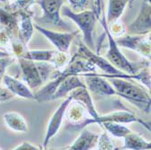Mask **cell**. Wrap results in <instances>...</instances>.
Masks as SVG:
<instances>
[{"label":"cell","instance_id":"obj_17","mask_svg":"<svg viewBox=\"0 0 151 150\" xmlns=\"http://www.w3.org/2000/svg\"><path fill=\"white\" fill-rule=\"evenodd\" d=\"M109 121V122H115V123H132V122H139V123L142 124L145 126L147 129H150V127H148L145 122L139 118H137L133 113L129 111H115L112 113H109L104 116H100L98 118L97 123L101 124L103 122Z\"/></svg>","mask_w":151,"mask_h":150},{"label":"cell","instance_id":"obj_11","mask_svg":"<svg viewBox=\"0 0 151 150\" xmlns=\"http://www.w3.org/2000/svg\"><path fill=\"white\" fill-rule=\"evenodd\" d=\"M128 31L133 35L147 34L150 32V3L144 1L139 14L128 27Z\"/></svg>","mask_w":151,"mask_h":150},{"label":"cell","instance_id":"obj_16","mask_svg":"<svg viewBox=\"0 0 151 150\" xmlns=\"http://www.w3.org/2000/svg\"><path fill=\"white\" fill-rule=\"evenodd\" d=\"M68 96H71L73 98V100L79 101L85 107L87 110V112L89 115L95 120V123H97L98 118H99V114L96 111V108L94 107L93 100L91 97L90 91L87 90V88H79L72 91Z\"/></svg>","mask_w":151,"mask_h":150},{"label":"cell","instance_id":"obj_31","mask_svg":"<svg viewBox=\"0 0 151 150\" xmlns=\"http://www.w3.org/2000/svg\"><path fill=\"white\" fill-rule=\"evenodd\" d=\"M35 0H17V6L21 9H25L34 3Z\"/></svg>","mask_w":151,"mask_h":150},{"label":"cell","instance_id":"obj_18","mask_svg":"<svg viewBox=\"0 0 151 150\" xmlns=\"http://www.w3.org/2000/svg\"><path fill=\"white\" fill-rule=\"evenodd\" d=\"M123 139H124V145L118 150H147L151 148L150 142L143 139L140 135L132 131Z\"/></svg>","mask_w":151,"mask_h":150},{"label":"cell","instance_id":"obj_34","mask_svg":"<svg viewBox=\"0 0 151 150\" xmlns=\"http://www.w3.org/2000/svg\"><path fill=\"white\" fill-rule=\"evenodd\" d=\"M147 1H148V2H149V3H150V1H151V0H147Z\"/></svg>","mask_w":151,"mask_h":150},{"label":"cell","instance_id":"obj_12","mask_svg":"<svg viewBox=\"0 0 151 150\" xmlns=\"http://www.w3.org/2000/svg\"><path fill=\"white\" fill-rule=\"evenodd\" d=\"M116 43L119 46L131 49L147 58H150V39L148 38H143L138 35H128L119 38Z\"/></svg>","mask_w":151,"mask_h":150},{"label":"cell","instance_id":"obj_8","mask_svg":"<svg viewBox=\"0 0 151 150\" xmlns=\"http://www.w3.org/2000/svg\"><path fill=\"white\" fill-rule=\"evenodd\" d=\"M35 28L41 33L43 34L50 42L56 47L58 52H68L71 46V44L73 40L78 34L77 31L69 32V33H60V32H54L40 25H35Z\"/></svg>","mask_w":151,"mask_h":150},{"label":"cell","instance_id":"obj_33","mask_svg":"<svg viewBox=\"0 0 151 150\" xmlns=\"http://www.w3.org/2000/svg\"><path fill=\"white\" fill-rule=\"evenodd\" d=\"M0 1H2V2H4V1H6V0H0Z\"/></svg>","mask_w":151,"mask_h":150},{"label":"cell","instance_id":"obj_13","mask_svg":"<svg viewBox=\"0 0 151 150\" xmlns=\"http://www.w3.org/2000/svg\"><path fill=\"white\" fill-rule=\"evenodd\" d=\"M2 80L6 90H9L14 96H18L27 100H35V94L26 83L7 74H5Z\"/></svg>","mask_w":151,"mask_h":150},{"label":"cell","instance_id":"obj_26","mask_svg":"<svg viewBox=\"0 0 151 150\" xmlns=\"http://www.w3.org/2000/svg\"><path fill=\"white\" fill-rule=\"evenodd\" d=\"M70 62L69 56L67 55L66 52H56L54 53L53 58L52 60V65L54 66L55 69H62L64 68Z\"/></svg>","mask_w":151,"mask_h":150},{"label":"cell","instance_id":"obj_25","mask_svg":"<svg viewBox=\"0 0 151 150\" xmlns=\"http://www.w3.org/2000/svg\"><path fill=\"white\" fill-rule=\"evenodd\" d=\"M0 21L6 24V26L9 29H14L18 24V19L15 15L9 14L1 8H0Z\"/></svg>","mask_w":151,"mask_h":150},{"label":"cell","instance_id":"obj_36","mask_svg":"<svg viewBox=\"0 0 151 150\" xmlns=\"http://www.w3.org/2000/svg\"><path fill=\"white\" fill-rule=\"evenodd\" d=\"M147 150H150V149H147Z\"/></svg>","mask_w":151,"mask_h":150},{"label":"cell","instance_id":"obj_5","mask_svg":"<svg viewBox=\"0 0 151 150\" xmlns=\"http://www.w3.org/2000/svg\"><path fill=\"white\" fill-rule=\"evenodd\" d=\"M101 23L105 30V33L108 37L109 41V50L106 53V59L111 62L116 69L121 71L122 72H125L129 75H136L138 73L136 67L133 65L132 62H130L126 56L121 52L119 46L117 44L116 40L114 39L112 34L109 31V27L107 26L106 17H103V18L101 20Z\"/></svg>","mask_w":151,"mask_h":150},{"label":"cell","instance_id":"obj_30","mask_svg":"<svg viewBox=\"0 0 151 150\" xmlns=\"http://www.w3.org/2000/svg\"><path fill=\"white\" fill-rule=\"evenodd\" d=\"M111 24H113V26H111V28H109V32L112 31L113 34H119L124 32V27H123V25L121 24L114 22Z\"/></svg>","mask_w":151,"mask_h":150},{"label":"cell","instance_id":"obj_6","mask_svg":"<svg viewBox=\"0 0 151 150\" xmlns=\"http://www.w3.org/2000/svg\"><path fill=\"white\" fill-rule=\"evenodd\" d=\"M65 0H40L39 5L43 9V16L41 18L35 19L41 24H52L60 28L70 31L72 27L61 18V9Z\"/></svg>","mask_w":151,"mask_h":150},{"label":"cell","instance_id":"obj_35","mask_svg":"<svg viewBox=\"0 0 151 150\" xmlns=\"http://www.w3.org/2000/svg\"><path fill=\"white\" fill-rule=\"evenodd\" d=\"M0 150H2V149H1V148H0Z\"/></svg>","mask_w":151,"mask_h":150},{"label":"cell","instance_id":"obj_20","mask_svg":"<svg viewBox=\"0 0 151 150\" xmlns=\"http://www.w3.org/2000/svg\"><path fill=\"white\" fill-rule=\"evenodd\" d=\"M20 36L24 44H27L30 41L33 34L34 26L32 23V15L26 10H22L20 12Z\"/></svg>","mask_w":151,"mask_h":150},{"label":"cell","instance_id":"obj_7","mask_svg":"<svg viewBox=\"0 0 151 150\" xmlns=\"http://www.w3.org/2000/svg\"><path fill=\"white\" fill-rule=\"evenodd\" d=\"M81 76L84 77V84L90 92L96 95H101V96H114V95H117L116 90H114L113 86L109 83V81L106 78L101 77L100 74L85 73Z\"/></svg>","mask_w":151,"mask_h":150},{"label":"cell","instance_id":"obj_22","mask_svg":"<svg viewBox=\"0 0 151 150\" xmlns=\"http://www.w3.org/2000/svg\"><path fill=\"white\" fill-rule=\"evenodd\" d=\"M56 51L54 50H34V51H27L20 57L24 59H27L33 62H51L53 58L54 53Z\"/></svg>","mask_w":151,"mask_h":150},{"label":"cell","instance_id":"obj_32","mask_svg":"<svg viewBox=\"0 0 151 150\" xmlns=\"http://www.w3.org/2000/svg\"><path fill=\"white\" fill-rule=\"evenodd\" d=\"M38 150H47V149H46V148H44V149H41V148H39Z\"/></svg>","mask_w":151,"mask_h":150},{"label":"cell","instance_id":"obj_4","mask_svg":"<svg viewBox=\"0 0 151 150\" xmlns=\"http://www.w3.org/2000/svg\"><path fill=\"white\" fill-rule=\"evenodd\" d=\"M62 15L69 17L73 20L81 29L83 34V40L85 45L90 49H94L93 43V31L98 17L96 14L91 10H85L79 13L72 11L68 6H63L62 9Z\"/></svg>","mask_w":151,"mask_h":150},{"label":"cell","instance_id":"obj_21","mask_svg":"<svg viewBox=\"0 0 151 150\" xmlns=\"http://www.w3.org/2000/svg\"><path fill=\"white\" fill-rule=\"evenodd\" d=\"M129 0H109L107 24H112L116 22L122 15L127 6Z\"/></svg>","mask_w":151,"mask_h":150},{"label":"cell","instance_id":"obj_23","mask_svg":"<svg viewBox=\"0 0 151 150\" xmlns=\"http://www.w3.org/2000/svg\"><path fill=\"white\" fill-rule=\"evenodd\" d=\"M74 9L81 10V11H85L88 8H91V10L93 11L97 17H100V0H68Z\"/></svg>","mask_w":151,"mask_h":150},{"label":"cell","instance_id":"obj_27","mask_svg":"<svg viewBox=\"0 0 151 150\" xmlns=\"http://www.w3.org/2000/svg\"><path fill=\"white\" fill-rule=\"evenodd\" d=\"M96 146L98 148L97 150H115L112 141L109 138V136L106 132L100 135Z\"/></svg>","mask_w":151,"mask_h":150},{"label":"cell","instance_id":"obj_28","mask_svg":"<svg viewBox=\"0 0 151 150\" xmlns=\"http://www.w3.org/2000/svg\"><path fill=\"white\" fill-rule=\"evenodd\" d=\"M13 59L11 57L7 56H3L0 58V79H2L3 76L5 75V71L6 67H8L11 63H13Z\"/></svg>","mask_w":151,"mask_h":150},{"label":"cell","instance_id":"obj_19","mask_svg":"<svg viewBox=\"0 0 151 150\" xmlns=\"http://www.w3.org/2000/svg\"><path fill=\"white\" fill-rule=\"evenodd\" d=\"M4 121L7 128L16 132L24 133L28 131L27 125L24 118L18 112L8 111L4 115Z\"/></svg>","mask_w":151,"mask_h":150},{"label":"cell","instance_id":"obj_29","mask_svg":"<svg viewBox=\"0 0 151 150\" xmlns=\"http://www.w3.org/2000/svg\"><path fill=\"white\" fill-rule=\"evenodd\" d=\"M38 149H39V147H37L36 146H35L29 142L24 141L21 145L17 146L14 150H38Z\"/></svg>","mask_w":151,"mask_h":150},{"label":"cell","instance_id":"obj_9","mask_svg":"<svg viewBox=\"0 0 151 150\" xmlns=\"http://www.w3.org/2000/svg\"><path fill=\"white\" fill-rule=\"evenodd\" d=\"M72 100H73V98L71 96H67V98L60 104V106L57 108V110L54 111L52 118H50L47 130L45 136V139H44V148H46L51 139H52L59 131L63 123V118L65 116L66 110Z\"/></svg>","mask_w":151,"mask_h":150},{"label":"cell","instance_id":"obj_3","mask_svg":"<svg viewBox=\"0 0 151 150\" xmlns=\"http://www.w3.org/2000/svg\"><path fill=\"white\" fill-rule=\"evenodd\" d=\"M18 63L24 80L30 89H35L42 85L50 77L52 69H55L53 65L49 63H45L44 62L36 63L24 58H18Z\"/></svg>","mask_w":151,"mask_h":150},{"label":"cell","instance_id":"obj_15","mask_svg":"<svg viewBox=\"0 0 151 150\" xmlns=\"http://www.w3.org/2000/svg\"><path fill=\"white\" fill-rule=\"evenodd\" d=\"M100 135L84 128L73 145L66 150H91L97 145Z\"/></svg>","mask_w":151,"mask_h":150},{"label":"cell","instance_id":"obj_2","mask_svg":"<svg viewBox=\"0 0 151 150\" xmlns=\"http://www.w3.org/2000/svg\"><path fill=\"white\" fill-rule=\"evenodd\" d=\"M132 79L109 78V83L116 90L117 96L127 100L146 113L150 112V94L147 90L139 86Z\"/></svg>","mask_w":151,"mask_h":150},{"label":"cell","instance_id":"obj_1","mask_svg":"<svg viewBox=\"0 0 151 150\" xmlns=\"http://www.w3.org/2000/svg\"><path fill=\"white\" fill-rule=\"evenodd\" d=\"M95 72H96V67L91 62H90L86 59L80 56L78 53H76L70 60L69 63L63 68V72L55 75V78L51 83H49L42 90H40L38 92H36V94H35V100L40 103L50 101L58 85L67 76H71V75L81 76L82 74L85 73H95Z\"/></svg>","mask_w":151,"mask_h":150},{"label":"cell","instance_id":"obj_10","mask_svg":"<svg viewBox=\"0 0 151 150\" xmlns=\"http://www.w3.org/2000/svg\"><path fill=\"white\" fill-rule=\"evenodd\" d=\"M86 111L87 110L81 103L76 100L75 102H73L72 100L67 108L65 115L73 126L77 127V129H82L89 124L95 123L93 118H88L86 117Z\"/></svg>","mask_w":151,"mask_h":150},{"label":"cell","instance_id":"obj_14","mask_svg":"<svg viewBox=\"0 0 151 150\" xmlns=\"http://www.w3.org/2000/svg\"><path fill=\"white\" fill-rule=\"evenodd\" d=\"M79 88H86L85 84L81 80L78 75H71L65 77L61 83L58 85L55 92L51 98V100H54L57 99H61L63 97H67L72 91Z\"/></svg>","mask_w":151,"mask_h":150},{"label":"cell","instance_id":"obj_24","mask_svg":"<svg viewBox=\"0 0 151 150\" xmlns=\"http://www.w3.org/2000/svg\"><path fill=\"white\" fill-rule=\"evenodd\" d=\"M101 125H102L103 128L109 133H111L113 137H116V138H124L125 136H127L129 133L131 132V130L129 128L123 126L120 123H115V122L106 121V122L101 123Z\"/></svg>","mask_w":151,"mask_h":150}]
</instances>
